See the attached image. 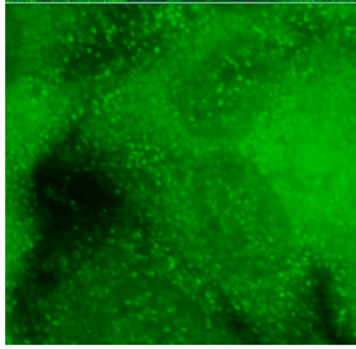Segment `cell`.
<instances>
[{"label": "cell", "instance_id": "cell-2", "mask_svg": "<svg viewBox=\"0 0 356 349\" xmlns=\"http://www.w3.org/2000/svg\"><path fill=\"white\" fill-rule=\"evenodd\" d=\"M302 1H316V0H302Z\"/></svg>", "mask_w": 356, "mask_h": 349}, {"label": "cell", "instance_id": "cell-1", "mask_svg": "<svg viewBox=\"0 0 356 349\" xmlns=\"http://www.w3.org/2000/svg\"><path fill=\"white\" fill-rule=\"evenodd\" d=\"M336 1H356V0H336Z\"/></svg>", "mask_w": 356, "mask_h": 349}, {"label": "cell", "instance_id": "cell-3", "mask_svg": "<svg viewBox=\"0 0 356 349\" xmlns=\"http://www.w3.org/2000/svg\"><path fill=\"white\" fill-rule=\"evenodd\" d=\"M208 1H215V0H208Z\"/></svg>", "mask_w": 356, "mask_h": 349}]
</instances>
